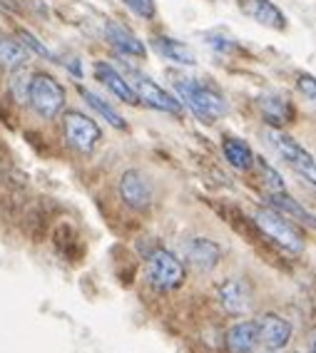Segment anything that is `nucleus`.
I'll return each mask as SVG.
<instances>
[{"label": "nucleus", "instance_id": "14", "mask_svg": "<svg viewBox=\"0 0 316 353\" xmlns=\"http://www.w3.org/2000/svg\"><path fill=\"white\" fill-rule=\"evenodd\" d=\"M105 38H108V43L112 45L115 50L122 52V55H127V57H145L147 55L145 43H142L132 30H127L125 26H120V23H108V26H105Z\"/></svg>", "mask_w": 316, "mask_h": 353}, {"label": "nucleus", "instance_id": "25", "mask_svg": "<svg viewBox=\"0 0 316 353\" xmlns=\"http://www.w3.org/2000/svg\"><path fill=\"white\" fill-rule=\"evenodd\" d=\"M130 10H132L137 18H145V20H152L157 15V6H155V0H122Z\"/></svg>", "mask_w": 316, "mask_h": 353}, {"label": "nucleus", "instance_id": "7", "mask_svg": "<svg viewBox=\"0 0 316 353\" xmlns=\"http://www.w3.org/2000/svg\"><path fill=\"white\" fill-rule=\"evenodd\" d=\"M130 85H132L135 95H137V102H145L147 108L159 110V112H167V114L182 112V102L175 95H170L165 88H159L152 77L142 75V72H132L130 75Z\"/></svg>", "mask_w": 316, "mask_h": 353}, {"label": "nucleus", "instance_id": "11", "mask_svg": "<svg viewBox=\"0 0 316 353\" xmlns=\"http://www.w3.org/2000/svg\"><path fill=\"white\" fill-rule=\"evenodd\" d=\"M182 259L197 272H212L221 259V249L217 241L207 236H195L182 244Z\"/></svg>", "mask_w": 316, "mask_h": 353}, {"label": "nucleus", "instance_id": "17", "mask_svg": "<svg viewBox=\"0 0 316 353\" xmlns=\"http://www.w3.org/2000/svg\"><path fill=\"white\" fill-rule=\"evenodd\" d=\"M259 108H261V112H264V117H266V122L272 127H284V125H289V122H294V105H291V100L289 97H284V95H264L259 100Z\"/></svg>", "mask_w": 316, "mask_h": 353}, {"label": "nucleus", "instance_id": "6", "mask_svg": "<svg viewBox=\"0 0 316 353\" xmlns=\"http://www.w3.org/2000/svg\"><path fill=\"white\" fill-rule=\"evenodd\" d=\"M63 134L72 150L85 152V154L95 150L102 137L100 125L88 114L77 112V110H70V112L63 114Z\"/></svg>", "mask_w": 316, "mask_h": 353}, {"label": "nucleus", "instance_id": "5", "mask_svg": "<svg viewBox=\"0 0 316 353\" xmlns=\"http://www.w3.org/2000/svg\"><path fill=\"white\" fill-rule=\"evenodd\" d=\"M266 142H269V147H272L289 167H294L299 174H304L316 187V159L299 145L297 139H291L289 134H284L282 130H274L272 127V130H266Z\"/></svg>", "mask_w": 316, "mask_h": 353}, {"label": "nucleus", "instance_id": "19", "mask_svg": "<svg viewBox=\"0 0 316 353\" xmlns=\"http://www.w3.org/2000/svg\"><path fill=\"white\" fill-rule=\"evenodd\" d=\"M28 55H30V52H28L26 45L18 40V35H10V32L0 30V68H8V70L20 68V65L28 63Z\"/></svg>", "mask_w": 316, "mask_h": 353}, {"label": "nucleus", "instance_id": "13", "mask_svg": "<svg viewBox=\"0 0 316 353\" xmlns=\"http://www.w3.org/2000/svg\"><path fill=\"white\" fill-rule=\"evenodd\" d=\"M241 13L252 18L254 23H259L264 28H272V30H284L286 18L284 13L274 6L272 0H239Z\"/></svg>", "mask_w": 316, "mask_h": 353}, {"label": "nucleus", "instance_id": "3", "mask_svg": "<svg viewBox=\"0 0 316 353\" xmlns=\"http://www.w3.org/2000/svg\"><path fill=\"white\" fill-rule=\"evenodd\" d=\"M254 221H257V227L269 236L272 241H277L282 249L291 254H302L304 252V236L284 214H279L277 209H259L257 214H254Z\"/></svg>", "mask_w": 316, "mask_h": 353}, {"label": "nucleus", "instance_id": "8", "mask_svg": "<svg viewBox=\"0 0 316 353\" xmlns=\"http://www.w3.org/2000/svg\"><path fill=\"white\" fill-rule=\"evenodd\" d=\"M217 299H219L221 309L232 316L249 314L254 306L252 286H249L244 279H227V281L219 284V289H217Z\"/></svg>", "mask_w": 316, "mask_h": 353}, {"label": "nucleus", "instance_id": "15", "mask_svg": "<svg viewBox=\"0 0 316 353\" xmlns=\"http://www.w3.org/2000/svg\"><path fill=\"white\" fill-rule=\"evenodd\" d=\"M227 348L229 353H254L259 348V331L257 321H237L227 331Z\"/></svg>", "mask_w": 316, "mask_h": 353}, {"label": "nucleus", "instance_id": "26", "mask_svg": "<svg viewBox=\"0 0 316 353\" xmlns=\"http://www.w3.org/2000/svg\"><path fill=\"white\" fill-rule=\"evenodd\" d=\"M297 88L302 90V95L306 97V100H311V102H316V77L314 75H299V80H297Z\"/></svg>", "mask_w": 316, "mask_h": 353}, {"label": "nucleus", "instance_id": "21", "mask_svg": "<svg viewBox=\"0 0 316 353\" xmlns=\"http://www.w3.org/2000/svg\"><path fill=\"white\" fill-rule=\"evenodd\" d=\"M80 95H83V100L88 102L90 108L95 110V112L100 114V117H102V120H105V122H110V125H112L115 130H125V127H127L125 117H122V114L117 112V110H115L112 105H110V102H105L100 95H95L92 90L80 88Z\"/></svg>", "mask_w": 316, "mask_h": 353}, {"label": "nucleus", "instance_id": "29", "mask_svg": "<svg viewBox=\"0 0 316 353\" xmlns=\"http://www.w3.org/2000/svg\"><path fill=\"white\" fill-rule=\"evenodd\" d=\"M294 353H297V351H294Z\"/></svg>", "mask_w": 316, "mask_h": 353}, {"label": "nucleus", "instance_id": "16", "mask_svg": "<svg viewBox=\"0 0 316 353\" xmlns=\"http://www.w3.org/2000/svg\"><path fill=\"white\" fill-rule=\"evenodd\" d=\"M152 48L157 52L159 57H165L170 63L175 65H197V55L192 50L190 45H184L182 40H175V38H167V35H157V38H152Z\"/></svg>", "mask_w": 316, "mask_h": 353}, {"label": "nucleus", "instance_id": "28", "mask_svg": "<svg viewBox=\"0 0 316 353\" xmlns=\"http://www.w3.org/2000/svg\"><path fill=\"white\" fill-rule=\"evenodd\" d=\"M261 353H279V351H269V348H264V351H261Z\"/></svg>", "mask_w": 316, "mask_h": 353}, {"label": "nucleus", "instance_id": "18", "mask_svg": "<svg viewBox=\"0 0 316 353\" xmlns=\"http://www.w3.org/2000/svg\"><path fill=\"white\" fill-rule=\"evenodd\" d=\"M269 202H272V209H277L279 214H284L286 219H297L306 227L316 229V216L302 202H297L289 192H274V194H269Z\"/></svg>", "mask_w": 316, "mask_h": 353}, {"label": "nucleus", "instance_id": "22", "mask_svg": "<svg viewBox=\"0 0 316 353\" xmlns=\"http://www.w3.org/2000/svg\"><path fill=\"white\" fill-rule=\"evenodd\" d=\"M30 75L28 72L26 65H20V68L13 70V75H10V95L15 97V102H28V85H30Z\"/></svg>", "mask_w": 316, "mask_h": 353}, {"label": "nucleus", "instance_id": "12", "mask_svg": "<svg viewBox=\"0 0 316 353\" xmlns=\"http://www.w3.org/2000/svg\"><path fill=\"white\" fill-rule=\"evenodd\" d=\"M92 72H95L97 82H102V85H105V88L117 97V100L127 102V105H137V95H135L130 80H127L125 75H120V72H117L110 63L97 60V63L92 65Z\"/></svg>", "mask_w": 316, "mask_h": 353}, {"label": "nucleus", "instance_id": "4", "mask_svg": "<svg viewBox=\"0 0 316 353\" xmlns=\"http://www.w3.org/2000/svg\"><path fill=\"white\" fill-rule=\"evenodd\" d=\"M184 264L167 249H155L147 256V279L159 291H175L184 284Z\"/></svg>", "mask_w": 316, "mask_h": 353}, {"label": "nucleus", "instance_id": "20", "mask_svg": "<svg viewBox=\"0 0 316 353\" xmlns=\"http://www.w3.org/2000/svg\"><path fill=\"white\" fill-rule=\"evenodd\" d=\"M221 152H224V157H227V162L232 164L234 170H241V172L252 170L254 159H257L254 157L252 147L239 137H224L221 139Z\"/></svg>", "mask_w": 316, "mask_h": 353}, {"label": "nucleus", "instance_id": "23", "mask_svg": "<svg viewBox=\"0 0 316 353\" xmlns=\"http://www.w3.org/2000/svg\"><path fill=\"white\" fill-rule=\"evenodd\" d=\"M254 164L259 167V174H261V179H264V187L269 190V194H274V192H286L284 179H282V174L274 170L272 164L264 162V159H254Z\"/></svg>", "mask_w": 316, "mask_h": 353}, {"label": "nucleus", "instance_id": "1", "mask_svg": "<svg viewBox=\"0 0 316 353\" xmlns=\"http://www.w3.org/2000/svg\"><path fill=\"white\" fill-rule=\"evenodd\" d=\"M175 90H177V100L182 105H187L207 125H212V122H217L219 117H224L229 112L224 95L217 88L207 85V82L192 80V77H177L175 80Z\"/></svg>", "mask_w": 316, "mask_h": 353}, {"label": "nucleus", "instance_id": "27", "mask_svg": "<svg viewBox=\"0 0 316 353\" xmlns=\"http://www.w3.org/2000/svg\"><path fill=\"white\" fill-rule=\"evenodd\" d=\"M309 353H316V328L309 331Z\"/></svg>", "mask_w": 316, "mask_h": 353}, {"label": "nucleus", "instance_id": "2", "mask_svg": "<svg viewBox=\"0 0 316 353\" xmlns=\"http://www.w3.org/2000/svg\"><path fill=\"white\" fill-rule=\"evenodd\" d=\"M28 102L30 108L45 117V120H55L57 114L65 110V88L50 72H32L30 85H28Z\"/></svg>", "mask_w": 316, "mask_h": 353}, {"label": "nucleus", "instance_id": "10", "mask_svg": "<svg viewBox=\"0 0 316 353\" xmlns=\"http://www.w3.org/2000/svg\"><path fill=\"white\" fill-rule=\"evenodd\" d=\"M120 196L122 202L135 212H145L152 204V184L139 170H127L120 176Z\"/></svg>", "mask_w": 316, "mask_h": 353}, {"label": "nucleus", "instance_id": "24", "mask_svg": "<svg viewBox=\"0 0 316 353\" xmlns=\"http://www.w3.org/2000/svg\"><path fill=\"white\" fill-rule=\"evenodd\" d=\"M18 40H20L23 45H26V50H28V52H35L38 57H52V52L48 50V45L40 43V38H35L32 32L18 30Z\"/></svg>", "mask_w": 316, "mask_h": 353}, {"label": "nucleus", "instance_id": "9", "mask_svg": "<svg viewBox=\"0 0 316 353\" xmlns=\"http://www.w3.org/2000/svg\"><path fill=\"white\" fill-rule=\"evenodd\" d=\"M257 331H259V346L269 348V351H282L289 346L291 336H294V326L286 321L284 316L279 314H264L257 319Z\"/></svg>", "mask_w": 316, "mask_h": 353}]
</instances>
